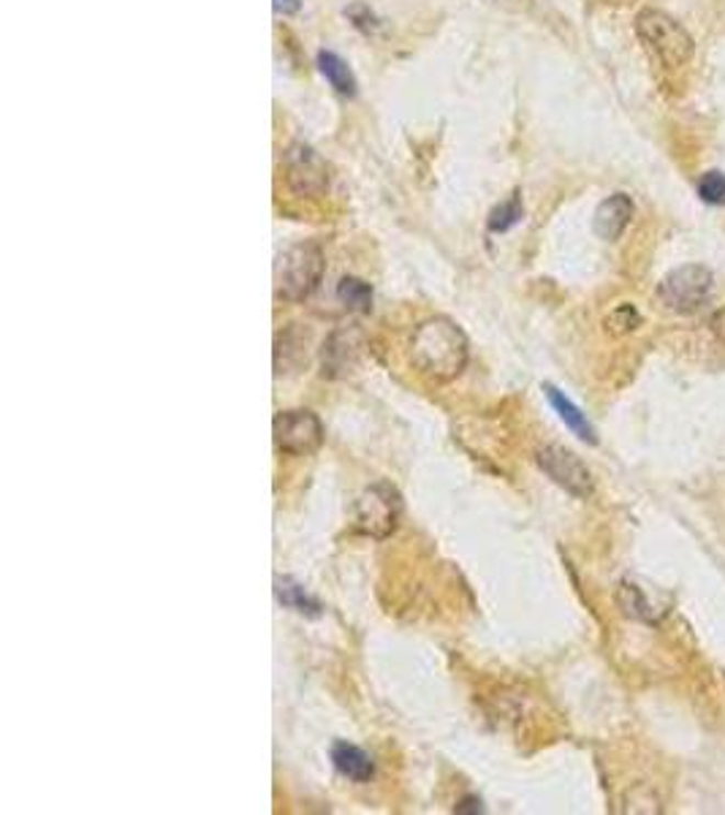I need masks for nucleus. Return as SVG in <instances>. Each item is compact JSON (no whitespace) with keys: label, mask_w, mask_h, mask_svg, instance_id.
<instances>
[{"label":"nucleus","mask_w":725,"mask_h":815,"mask_svg":"<svg viewBox=\"0 0 725 815\" xmlns=\"http://www.w3.org/2000/svg\"><path fill=\"white\" fill-rule=\"evenodd\" d=\"M411 361L422 376L437 383L454 381L468 365V337L451 319L435 315L413 332Z\"/></svg>","instance_id":"obj_1"},{"label":"nucleus","mask_w":725,"mask_h":815,"mask_svg":"<svg viewBox=\"0 0 725 815\" xmlns=\"http://www.w3.org/2000/svg\"><path fill=\"white\" fill-rule=\"evenodd\" d=\"M365 348V332L356 324L339 326L332 332L324 343V354H321V367H324L326 378H343L356 367Z\"/></svg>","instance_id":"obj_9"},{"label":"nucleus","mask_w":725,"mask_h":815,"mask_svg":"<svg viewBox=\"0 0 725 815\" xmlns=\"http://www.w3.org/2000/svg\"><path fill=\"white\" fill-rule=\"evenodd\" d=\"M332 764L337 767L339 774H345L354 783H367L376 774V764H372L370 756L361 748H356V745L345 743V739H337L332 745Z\"/></svg>","instance_id":"obj_12"},{"label":"nucleus","mask_w":725,"mask_h":815,"mask_svg":"<svg viewBox=\"0 0 725 815\" xmlns=\"http://www.w3.org/2000/svg\"><path fill=\"white\" fill-rule=\"evenodd\" d=\"M454 813H483V805L479 796H465V800L454 807Z\"/></svg>","instance_id":"obj_21"},{"label":"nucleus","mask_w":725,"mask_h":815,"mask_svg":"<svg viewBox=\"0 0 725 815\" xmlns=\"http://www.w3.org/2000/svg\"><path fill=\"white\" fill-rule=\"evenodd\" d=\"M345 14H348L350 20H354V25L359 27V31H365V33L378 31V20H376V14H372V11L367 9V5L356 3V5H350V9L345 11Z\"/></svg>","instance_id":"obj_20"},{"label":"nucleus","mask_w":725,"mask_h":815,"mask_svg":"<svg viewBox=\"0 0 725 815\" xmlns=\"http://www.w3.org/2000/svg\"><path fill=\"white\" fill-rule=\"evenodd\" d=\"M522 217H525V206H522V197H520V193H511V197L505 199V202H500L498 206H494L492 212H489L487 226H489V232L503 234V232H509V228H514L516 223L522 221Z\"/></svg>","instance_id":"obj_16"},{"label":"nucleus","mask_w":725,"mask_h":815,"mask_svg":"<svg viewBox=\"0 0 725 815\" xmlns=\"http://www.w3.org/2000/svg\"><path fill=\"white\" fill-rule=\"evenodd\" d=\"M275 9L283 11V14H293L299 9V0H275Z\"/></svg>","instance_id":"obj_22"},{"label":"nucleus","mask_w":725,"mask_h":815,"mask_svg":"<svg viewBox=\"0 0 725 815\" xmlns=\"http://www.w3.org/2000/svg\"><path fill=\"white\" fill-rule=\"evenodd\" d=\"M617 604H620V612L625 614V617L631 619H638V623H647V625H655L658 623V610L652 606V601L647 599V593H644L642 588H638L636 582H631V579H625V582H620L617 588Z\"/></svg>","instance_id":"obj_13"},{"label":"nucleus","mask_w":725,"mask_h":815,"mask_svg":"<svg viewBox=\"0 0 725 815\" xmlns=\"http://www.w3.org/2000/svg\"><path fill=\"white\" fill-rule=\"evenodd\" d=\"M695 191H699V199L704 204L725 206V175L717 169L706 171V175H701L699 188H695Z\"/></svg>","instance_id":"obj_18"},{"label":"nucleus","mask_w":725,"mask_h":815,"mask_svg":"<svg viewBox=\"0 0 725 815\" xmlns=\"http://www.w3.org/2000/svg\"><path fill=\"white\" fill-rule=\"evenodd\" d=\"M636 36L644 49L666 68H682L693 57V36L671 14L660 9H642L636 14Z\"/></svg>","instance_id":"obj_2"},{"label":"nucleus","mask_w":725,"mask_h":815,"mask_svg":"<svg viewBox=\"0 0 725 815\" xmlns=\"http://www.w3.org/2000/svg\"><path fill=\"white\" fill-rule=\"evenodd\" d=\"M535 462L568 495L584 501V498H590L595 492V481H592L590 468L573 451L562 449V446H544V449L535 451Z\"/></svg>","instance_id":"obj_8"},{"label":"nucleus","mask_w":725,"mask_h":815,"mask_svg":"<svg viewBox=\"0 0 725 815\" xmlns=\"http://www.w3.org/2000/svg\"><path fill=\"white\" fill-rule=\"evenodd\" d=\"M275 595H278V601L286 606V610L308 614V617H319L321 610H324L321 601H315L313 595H310L302 584L293 582L291 577L275 579Z\"/></svg>","instance_id":"obj_14"},{"label":"nucleus","mask_w":725,"mask_h":815,"mask_svg":"<svg viewBox=\"0 0 725 815\" xmlns=\"http://www.w3.org/2000/svg\"><path fill=\"white\" fill-rule=\"evenodd\" d=\"M544 394H546V400H549V405L557 411L560 422L566 424V427L571 429L579 440H584V444H598L595 427H592L590 418L581 413L579 405H573L571 400H568L560 389L551 387V383H544Z\"/></svg>","instance_id":"obj_11"},{"label":"nucleus","mask_w":725,"mask_h":815,"mask_svg":"<svg viewBox=\"0 0 725 815\" xmlns=\"http://www.w3.org/2000/svg\"><path fill=\"white\" fill-rule=\"evenodd\" d=\"M324 278V254L319 245L299 243L280 256L275 269V291L286 302H304Z\"/></svg>","instance_id":"obj_4"},{"label":"nucleus","mask_w":725,"mask_h":815,"mask_svg":"<svg viewBox=\"0 0 725 815\" xmlns=\"http://www.w3.org/2000/svg\"><path fill=\"white\" fill-rule=\"evenodd\" d=\"M319 71L324 74L326 82H330L339 96L356 93L354 74H350V68L345 66L343 57L335 55V52H319Z\"/></svg>","instance_id":"obj_15"},{"label":"nucleus","mask_w":725,"mask_h":815,"mask_svg":"<svg viewBox=\"0 0 725 815\" xmlns=\"http://www.w3.org/2000/svg\"><path fill=\"white\" fill-rule=\"evenodd\" d=\"M337 300L343 302L348 310H356V313H367L372 308V289L370 283L359 278H343L337 283Z\"/></svg>","instance_id":"obj_17"},{"label":"nucleus","mask_w":725,"mask_h":815,"mask_svg":"<svg viewBox=\"0 0 725 815\" xmlns=\"http://www.w3.org/2000/svg\"><path fill=\"white\" fill-rule=\"evenodd\" d=\"M633 212H636V206H633L628 193H612V197L598 204L595 215H592V232L603 243H617L625 234V228L631 226Z\"/></svg>","instance_id":"obj_10"},{"label":"nucleus","mask_w":725,"mask_h":815,"mask_svg":"<svg viewBox=\"0 0 725 815\" xmlns=\"http://www.w3.org/2000/svg\"><path fill=\"white\" fill-rule=\"evenodd\" d=\"M606 326L614 335H631V332H636L642 326V313L631 302H625V305L614 308V313L606 319Z\"/></svg>","instance_id":"obj_19"},{"label":"nucleus","mask_w":725,"mask_h":815,"mask_svg":"<svg viewBox=\"0 0 725 815\" xmlns=\"http://www.w3.org/2000/svg\"><path fill=\"white\" fill-rule=\"evenodd\" d=\"M492 3H503V5L511 3V5H514V9H520V5L525 3V0H492Z\"/></svg>","instance_id":"obj_24"},{"label":"nucleus","mask_w":725,"mask_h":815,"mask_svg":"<svg viewBox=\"0 0 725 815\" xmlns=\"http://www.w3.org/2000/svg\"><path fill=\"white\" fill-rule=\"evenodd\" d=\"M286 186L299 199H319L330 191V166L304 142H293L283 153Z\"/></svg>","instance_id":"obj_6"},{"label":"nucleus","mask_w":725,"mask_h":815,"mask_svg":"<svg viewBox=\"0 0 725 815\" xmlns=\"http://www.w3.org/2000/svg\"><path fill=\"white\" fill-rule=\"evenodd\" d=\"M712 330L721 335V340H725V310H721V313H715V319H712Z\"/></svg>","instance_id":"obj_23"},{"label":"nucleus","mask_w":725,"mask_h":815,"mask_svg":"<svg viewBox=\"0 0 725 815\" xmlns=\"http://www.w3.org/2000/svg\"><path fill=\"white\" fill-rule=\"evenodd\" d=\"M402 514V498L389 481L367 487L354 503V527L370 538H389Z\"/></svg>","instance_id":"obj_5"},{"label":"nucleus","mask_w":725,"mask_h":815,"mask_svg":"<svg viewBox=\"0 0 725 815\" xmlns=\"http://www.w3.org/2000/svg\"><path fill=\"white\" fill-rule=\"evenodd\" d=\"M715 297V275L704 264H682L658 283L660 305L677 315L701 313Z\"/></svg>","instance_id":"obj_3"},{"label":"nucleus","mask_w":725,"mask_h":815,"mask_svg":"<svg viewBox=\"0 0 725 815\" xmlns=\"http://www.w3.org/2000/svg\"><path fill=\"white\" fill-rule=\"evenodd\" d=\"M272 440L283 455H313L324 444V424L308 408L280 411L272 422Z\"/></svg>","instance_id":"obj_7"}]
</instances>
